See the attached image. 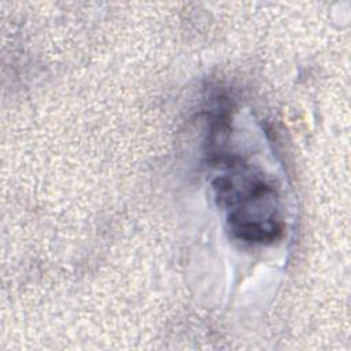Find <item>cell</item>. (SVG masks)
Listing matches in <instances>:
<instances>
[{"label":"cell","instance_id":"cell-1","mask_svg":"<svg viewBox=\"0 0 351 351\" xmlns=\"http://www.w3.org/2000/svg\"><path fill=\"white\" fill-rule=\"evenodd\" d=\"M221 170L213 180L218 206L226 213L232 236L247 244H271L285 230L277 188L241 156L211 151Z\"/></svg>","mask_w":351,"mask_h":351}]
</instances>
